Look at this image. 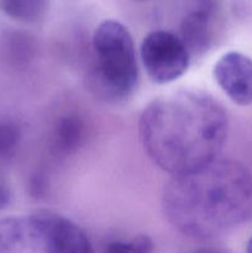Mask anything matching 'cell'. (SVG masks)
<instances>
[{
    "label": "cell",
    "mask_w": 252,
    "mask_h": 253,
    "mask_svg": "<svg viewBox=\"0 0 252 253\" xmlns=\"http://www.w3.org/2000/svg\"><path fill=\"white\" fill-rule=\"evenodd\" d=\"M227 132L225 109L200 89H179L153 99L138 121L145 152L158 168L172 175L217 160Z\"/></svg>",
    "instance_id": "1"
},
{
    "label": "cell",
    "mask_w": 252,
    "mask_h": 253,
    "mask_svg": "<svg viewBox=\"0 0 252 253\" xmlns=\"http://www.w3.org/2000/svg\"><path fill=\"white\" fill-rule=\"evenodd\" d=\"M168 222L180 234L207 240L252 217V175L232 160H217L172 175L162 194Z\"/></svg>",
    "instance_id": "2"
},
{
    "label": "cell",
    "mask_w": 252,
    "mask_h": 253,
    "mask_svg": "<svg viewBox=\"0 0 252 253\" xmlns=\"http://www.w3.org/2000/svg\"><path fill=\"white\" fill-rule=\"evenodd\" d=\"M95 64L86 77V86L95 98L120 103L136 89L138 67L135 43L127 27L116 20H105L93 36Z\"/></svg>",
    "instance_id": "3"
},
{
    "label": "cell",
    "mask_w": 252,
    "mask_h": 253,
    "mask_svg": "<svg viewBox=\"0 0 252 253\" xmlns=\"http://www.w3.org/2000/svg\"><path fill=\"white\" fill-rule=\"evenodd\" d=\"M140 52L148 77L157 84L177 81L187 72L190 63V53L180 37L163 30L145 36Z\"/></svg>",
    "instance_id": "4"
},
{
    "label": "cell",
    "mask_w": 252,
    "mask_h": 253,
    "mask_svg": "<svg viewBox=\"0 0 252 253\" xmlns=\"http://www.w3.org/2000/svg\"><path fill=\"white\" fill-rule=\"evenodd\" d=\"M221 90L241 106L252 104V59L241 52L222 54L212 69Z\"/></svg>",
    "instance_id": "5"
},
{
    "label": "cell",
    "mask_w": 252,
    "mask_h": 253,
    "mask_svg": "<svg viewBox=\"0 0 252 253\" xmlns=\"http://www.w3.org/2000/svg\"><path fill=\"white\" fill-rule=\"evenodd\" d=\"M32 216L44 230L57 253H94L89 237L72 220L47 210Z\"/></svg>",
    "instance_id": "6"
},
{
    "label": "cell",
    "mask_w": 252,
    "mask_h": 253,
    "mask_svg": "<svg viewBox=\"0 0 252 253\" xmlns=\"http://www.w3.org/2000/svg\"><path fill=\"white\" fill-rule=\"evenodd\" d=\"M214 2L203 0L197 7L190 10L180 24V40L189 53L200 54L211 46L214 37Z\"/></svg>",
    "instance_id": "7"
},
{
    "label": "cell",
    "mask_w": 252,
    "mask_h": 253,
    "mask_svg": "<svg viewBox=\"0 0 252 253\" xmlns=\"http://www.w3.org/2000/svg\"><path fill=\"white\" fill-rule=\"evenodd\" d=\"M86 126L83 119L76 114L58 120L53 132V147L62 155L74 153L84 142Z\"/></svg>",
    "instance_id": "8"
},
{
    "label": "cell",
    "mask_w": 252,
    "mask_h": 253,
    "mask_svg": "<svg viewBox=\"0 0 252 253\" xmlns=\"http://www.w3.org/2000/svg\"><path fill=\"white\" fill-rule=\"evenodd\" d=\"M49 0H0V10L20 22H37L46 16Z\"/></svg>",
    "instance_id": "9"
},
{
    "label": "cell",
    "mask_w": 252,
    "mask_h": 253,
    "mask_svg": "<svg viewBox=\"0 0 252 253\" xmlns=\"http://www.w3.org/2000/svg\"><path fill=\"white\" fill-rule=\"evenodd\" d=\"M155 245L147 235L136 236L131 241H114L105 247L104 253H152Z\"/></svg>",
    "instance_id": "10"
},
{
    "label": "cell",
    "mask_w": 252,
    "mask_h": 253,
    "mask_svg": "<svg viewBox=\"0 0 252 253\" xmlns=\"http://www.w3.org/2000/svg\"><path fill=\"white\" fill-rule=\"evenodd\" d=\"M21 140L19 125L9 120H0V157L10 155Z\"/></svg>",
    "instance_id": "11"
},
{
    "label": "cell",
    "mask_w": 252,
    "mask_h": 253,
    "mask_svg": "<svg viewBox=\"0 0 252 253\" xmlns=\"http://www.w3.org/2000/svg\"><path fill=\"white\" fill-rule=\"evenodd\" d=\"M11 202V190L9 185L0 178V210H4Z\"/></svg>",
    "instance_id": "12"
},
{
    "label": "cell",
    "mask_w": 252,
    "mask_h": 253,
    "mask_svg": "<svg viewBox=\"0 0 252 253\" xmlns=\"http://www.w3.org/2000/svg\"><path fill=\"white\" fill-rule=\"evenodd\" d=\"M190 253H225V252L220 251V250H215V249H200Z\"/></svg>",
    "instance_id": "13"
},
{
    "label": "cell",
    "mask_w": 252,
    "mask_h": 253,
    "mask_svg": "<svg viewBox=\"0 0 252 253\" xmlns=\"http://www.w3.org/2000/svg\"><path fill=\"white\" fill-rule=\"evenodd\" d=\"M246 253H252V236H251V239L249 240V242H247Z\"/></svg>",
    "instance_id": "14"
},
{
    "label": "cell",
    "mask_w": 252,
    "mask_h": 253,
    "mask_svg": "<svg viewBox=\"0 0 252 253\" xmlns=\"http://www.w3.org/2000/svg\"><path fill=\"white\" fill-rule=\"evenodd\" d=\"M135 1H138V2H143V1H148V0H135Z\"/></svg>",
    "instance_id": "15"
}]
</instances>
